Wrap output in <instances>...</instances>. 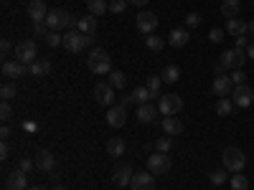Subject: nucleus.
<instances>
[{
  "label": "nucleus",
  "mask_w": 254,
  "mask_h": 190,
  "mask_svg": "<svg viewBox=\"0 0 254 190\" xmlns=\"http://www.w3.org/2000/svg\"><path fill=\"white\" fill-rule=\"evenodd\" d=\"M92 41H94V36H84L81 31L71 28V31L64 33V48L69 53H81L87 46H92Z\"/></svg>",
  "instance_id": "f257e3e1"
},
{
  "label": "nucleus",
  "mask_w": 254,
  "mask_h": 190,
  "mask_svg": "<svg viewBox=\"0 0 254 190\" xmlns=\"http://www.w3.org/2000/svg\"><path fill=\"white\" fill-rule=\"evenodd\" d=\"M44 23L51 28V31H61V28H74L79 20H74V15L69 13V10H64V8H54V10H49V15H46V20Z\"/></svg>",
  "instance_id": "f03ea898"
},
{
  "label": "nucleus",
  "mask_w": 254,
  "mask_h": 190,
  "mask_svg": "<svg viewBox=\"0 0 254 190\" xmlns=\"http://www.w3.org/2000/svg\"><path fill=\"white\" fill-rule=\"evenodd\" d=\"M244 61H247V51H239V48H229L221 53L219 58V66H216V74H224L226 69H242L244 66Z\"/></svg>",
  "instance_id": "7ed1b4c3"
},
{
  "label": "nucleus",
  "mask_w": 254,
  "mask_h": 190,
  "mask_svg": "<svg viewBox=\"0 0 254 190\" xmlns=\"http://www.w3.org/2000/svg\"><path fill=\"white\" fill-rule=\"evenodd\" d=\"M87 63H89L92 74H97V76H104V74L112 71V58H110V53L104 51V48H94V51L89 53Z\"/></svg>",
  "instance_id": "20e7f679"
},
{
  "label": "nucleus",
  "mask_w": 254,
  "mask_h": 190,
  "mask_svg": "<svg viewBox=\"0 0 254 190\" xmlns=\"http://www.w3.org/2000/svg\"><path fill=\"white\" fill-rule=\"evenodd\" d=\"M221 162H224L226 170L234 175V173H242V170H244L247 157H244V152L239 150V147H226V150L221 152Z\"/></svg>",
  "instance_id": "39448f33"
},
{
  "label": "nucleus",
  "mask_w": 254,
  "mask_h": 190,
  "mask_svg": "<svg viewBox=\"0 0 254 190\" xmlns=\"http://www.w3.org/2000/svg\"><path fill=\"white\" fill-rule=\"evenodd\" d=\"M36 56H38L36 41L23 38V41H18V44H15V61H20V63H33Z\"/></svg>",
  "instance_id": "423d86ee"
},
{
  "label": "nucleus",
  "mask_w": 254,
  "mask_h": 190,
  "mask_svg": "<svg viewBox=\"0 0 254 190\" xmlns=\"http://www.w3.org/2000/svg\"><path fill=\"white\" fill-rule=\"evenodd\" d=\"M158 109H160L163 117H176V114L183 109V99H181L178 94H165V96H160V101H158Z\"/></svg>",
  "instance_id": "0eeeda50"
},
{
  "label": "nucleus",
  "mask_w": 254,
  "mask_h": 190,
  "mask_svg": "<svg viewBox=\"0 0 254 190\" xmlns=\"http://www.w3.org/2000/svg\"><path fill=\"white\" fill-rule=\"evenodd\" d=\"M147 170H150L153 175H165L168 170H171V157H168L165 152H155L147 157Z\"/></svg>",
  "instance_id": "6e6552de"
},
{
  "label": "nucleus",
  "mask_w": 254,
  "mask_h": 190,
  "mask_svg": "<svg viewBox=\"0 0 254 190\" xmlns=\"http://www.w3.org/2000/svg\"><path fill=\"white\" fill-rule=\"evenodd\" d=\"M231 101H234V107H239V109L249 107L254 101V89L247 87V84H239V87H234V92H231Z\"/></svg>",
  "instance_id": "1a4fd4ad"
},
{
  "label": "nucleus",
  "mask_w": 254,
  "mask_h": 190,
  "mask_svg": "<svg viewBox=\"0 0 254 190\" xmlns=\"http://www.w3.org/2000/svg\"><path fill=\"white\" fill-rule=\"evenodd\" d=\"M155 28H158V13H150V10L137 13V31L140 33L150 36V33H155Z\"/></svg>",
  "instance_id": "9d476101"
},
{
  "label": "nucleus",
  "mask_w": 254,
  "mask_h": 190,
  "mask_svg": "<svg viewBox=\"0 0 254 190\" xmlns=\"http://www.w3.org/2000/svg\"><path fill=\"white\" fill-rule=\"evenodd\" d=\"M94 99L102 107H115V89L110 84H97L94 87Z\"/></svg>",
  "instance_id": "9b49d317"
},
{
  "label": "nucleus",
  "mask_w": 254,
  "mask_h": 190,
  "mask_svg": "<svg viewBox=\"0 0 254 190\" xmlns=\"http://www.w3.org/2000/svg\"><path fill=\"white\" fill-rule=\"evenodd\" d=\"M130 188L132 190H155V175L150 170H147V173H135Z\"/></svg>",
  "instance_id": "f8f14e48"
},
{
  "label": "nucleus",
  "mask_w": 254,
  "mask_h": 190,
  "mask_svg": "<svg viewBox=\"0 0 254 190\" xmlns=\"http://www.w3.org/2000/svg\"><path fill=\"white\" fill-rule=\"evenodd\" d=\"M125 122H127V107H125V104H115V107H110L107 124L117 130V127H125Z\"/></svg>",
  "instance_id": "ddd939ff"
},
{
  "label": "nucleus",
  "mask_w": 254,
  "mask_h": 190,
  "mask_svg": "<svg viewBox=\"0 0 254 190\" xmlns=\"http://www.w3.org/2000/svg\"><path fill=\"white\" fill-rule=\"evenodd\" d=\"M5 188H8V190H26V188H28V173L13 170V173L5 178Z\"/></svg>",
  "instance_id": "4468645a"
},
{
  "label": "nucleus",
  "mask_w": 254,
  "mask_h": 190,
  "mask_svg": "<svg viewBox=\"0 0 254 190\" xmlns=\"http://www.w3.org/2000/svg\"><path fill=\"white\" fill-rule=\"evenodd\" d=\"M214 92L219 94V99H221V96H231V92H234V81H231V76L216 74V79H214Z\"/></svg>",
  "instance_id": "2eb2a0df"
},
{
  "label": "nucleus",
  "mask_w": 254,
  "mask_h": 190,
  "mask_svg": "<svg viewBox=\"0 0 254 190\" xmlns=\"http://www.w3.org/2000/svg\"><path fill=\"white\" fill-rule=\"evenodd\" d=\"M36 167H38L41 173L51 175V173H54V167H56V157H54L49 150H41V152L36 155Z\"/></svg>",
  "instance_id": "dca6fc26"
},
{
  "label": "nucleus",
  "mask_w": 254,
  "mask_h": 190,
  "mask_svg": "<svg viewBox=\"0 0 254 190\" xmlns=\"http://www.w3.org/2000/svg\"><path fill=\"white\" fill-rule=\"evenodd\" d=\"M28 15H31L33 23H44L46 15H49V8H46L44 0H31L28 3Z\"/></svg>",
  "instance_id": "f3484780"
},
{
  "label": "nucleus",
  "mask_w": 254,
  "mask_h": 190,
  "mask_svg": "<svg viewBox=\"0 0 254 190\" xmlns=\"http://www.w3.org/2000/svg\"><path fill=\"white\" fill-rule=\"evenodd\" d=\"M28 69H26V63H20V61H5L3 63V76L5 79H20V76H26Z\"/></svg>",
  "instance_id": "a211bd4d"
},
{
  "label": "nucleus",
  "mask_w": 254,
  "mask_h": 190,
  "mask_svg": "<svg viewBox=\"0 0 254 190\" xmlns=\"http://www.w3.org/2000/svg\"><path fill=\"white\" fill-rule=\"evenodd\" d=\"M188 41H190V31L188 28H173L171 33H168V44L176 46V48H183Z\"/></svg>",
  "instance_id": "6ab92c4d"
},
{
  "label": "nucleus",
  "mask_w": 254,
  "mask_h": 190,
  "mask_svg": "<svg viewBox=\"0 0 254 190\" xmlns=\"http://www.w3.org/2000/svg\"><path fill=\"white\" fill-rule=\"evenodd\" d=\"M28 74L41 79V76H49L51 74V61L49 58H36L33 63H28Z\"/></svg>",
  "instance_id": "aec40b11"
},
{
  "label": "nucleus",
  "mask_w": 254,
  "mask_h": 190,
  "mask_svg": "<svg viewBox=\"0 0 254 190\" xmlns=\"http://www.w3.org/2000/svg\"><path fill=\"white\" fill-rule=\"evenodd\" d=\"M163 132L168 135V137H178L181 132H183V124H181V119L178 117H163Z\"/></svg>",
  "instance_id": "412c9836"
},
{
  "label": "nucleus",
  "mask_w": 254,
  "mask_h": 190,
  "mask_svg": "<svg viewBox=\"0 0 254 190\" xmlns=\"http://www.w3.org/2000/svg\"><path fill=\"white\" fill-rule=\"evenodd\" d=\"M239 10H242V0H221V15L226 20L239 18Z\"/></svg>",
  "instance_id": "4be33fe9"
},
{
  "label": "nucleus",
  "mask_w": 254,
  "mask_h": 190,
  "mask_svg": "<svg viewBox=\"0 0 254 190\" xmlns=\"http://www.w3.org/2000/svg\"><path fill=\"white\" fill-rule=\"evenodd\" d=\"M132 167L130 165H122V167H117V170H115V185L117 188H125V185H130L132 183Z\"/></svg>",
  "instance_id": "5701e85b"
},
{
  "label": "nucleus",
  "mask_w": 254,
  "mask_h": 190,
  "mask_svg": "<svg viewBox=\"0 0 254 190\" xmlns=\"http://www.w3.org/2000/svg\"><path fill=\"white\" fill-rule=\"evenodd\" d=\"M158 107H153V104H140L137 107V119L140 122H145V124H150V122H155L158 119Z\"/></svg>",
  "instance_id": "b1692460"
},
{
  "label": "nucleus",
  "mask_w": 254,
  "mask_h": 190,
  "mask_svg": "<svg viewBox=\"0 0 254 190\" xmlns=\"http://www.w3.org/2000/svg\"><path fill=\"white\" fill-rule=\"evenodd\" d=\"M76 31H81L84 36H94V31H97V18H94V15H84V18H79Z\"/></svg>",
  "instance_id": "393cba45"
},
{
  "label": "nucleus",
  "mask_w": 254,
  "mask_h": 190,
  "mask_svg": "<svg viewBox=\"0 0 254 190\" xmlns=\"http://www.w3.org/2000/svg\"><path fill=\"white\" fill-rule=\"evenodd\" d=\"M226 33H231L234 38L247 36V23H244L242 18H231V20H226Z\"/></svg>",
  "instance_id": "a878e982"
},
{
  "label": "nucleus",
  "mask_w": 254,
  "mask_h": 190,
  "mask_svg": "<svg viewBox=\"0 0 254 190\" xmlns=\"http://www.w3.org/2000/svg\"><path fill=\"white\" fill-rule=\"evenodd\" d=\"M107 152H110V157H122L125 155V140L122 137H112L107 142Z\"/></svg>",
  "instance_id": "bb28decb"
},
{
  "label": "nucleus",
  "mask_w": 254,
  "mask_h": 190,
  "mask_svg": "<svg viewBox=\"0 0 254 190\" xmlns=\"http://www.w3.org/2000/svg\"><path fill=\"white\" fill-rule=\"evenodd\" d=\"M231 112H234V101H231L229 96H221V99L216 101V114H219V117H229Z\"/></svg>",
  "instance_id": "cd10ccee"
},
{
  "label": "nucleus",
  "mask_w": 254,
  "mask_h": 190,
  "mask_svg": "<svg viewBox=\"0 0 254 190\" xmlns=\"http://www.w3.org/2000/svg\"><path fill=\"white\" fill-rule=\"evenodd\" d=\"M160 76H163V81H165V84H176V81L181 79V69L176 66V63H171V66H165V69H163V74H160Z\"/></svg>",
  "instance_id": "c85d7f7f"
},
{
  "label": "nucleus",
  "mask_w": 254,
  "mask_h": 190,
  "mask_svg": "<svg viewBox=\"0 0 254 190\" xmlns=\"http://www.w3.org/2000/svg\"><path fill=\"white\" fill-rule=\"evenodd\" d=\"M107 84H110L112 89H125V84H127V76H125L122 71L112 69V71H110V81H107Z\"/></svg>",
  "instance_id": "c756f323"
},
{
  "label": "nucleus",
  "mask_w": 254,
  "mask_h": 190,
  "mask_svg": "<svg viewBox=\"0 0 254 190\" xmlns=\"http://www.w3.org/2000/svg\"><path fill=\"white\" fill-rule=\"evenodd\" d=\"M87 10H89V15H102L104 10H110V5L104 3V0H87Z\"/></svg>",
  "instance_id": "7c9ffc66"
},
{
  "label": "nucleus",
  "mask_w": 254,
  "mask_h": 190,
  "mask_svg": "<svg viewBox=\"0 0 254 190\" xmlns=\"http://www.w3.org/2000/svg\"><path fill=\"white\" fill-rule=\"evenodd\" d=\"M229 185H231V190H249V180L242 175V173H234L229 178Z\"/></svg>",
  "instance_id": "2f4dec72"
},
{
  "label": "nucleus",
  "mask_w": 254,
  "mask_h": 190,
  "mask_svg": "<svg viewBox=\"0 0 254 190\" xmlns=\"http://www.w3.org/2000/svg\"><path fill=\"white\" fill-rule=\"evenodd\" d=\"M132 96H135V101H137V104H150V99H153V92L147 89V87H137V89L132 92Z\"/></svg>",
  "instance_id": "473e14b6"
},
{
  "label": "nucleus",
  "mask_w": 254,
  "mask_h": 190,
  "mask_svg": "<svg viewBox=\"0 0 254 190\" xmlns=\"http://www.w3.org/2000/svg\"><path fill=\"white\" fill-rule=\"evenodd\" d=\"M145 46L150 48V51H155V53H158V51H163V46H165V41H163L160 36H153V33H150V36L145 38Z\"/></svg>",
  "instance_id": "72a5a7b5"
},
{
  "label": "nucleus",
  "mask_w": 254,
  "mask_h": 190,
  "mask_svg": "<svg viewBox=\"0 0 254 190\" xmlns=\"http://www.w3.org/2000/svg\"><path fill=\"white\" fill-rule=\"evenodd\" d=\"M155 150H158V152H165V155H168V152L173 150V140L168 137V135H165V137H158V140H155Z\"/></svg>",
  "instance_id": "f704fd0d"
},
{
  "label": "nucleus",
  "mask_w": 254,
  "mask_h": 190,
  "mask_svg": "<svg viewBox=\"0 0 254 190\" xmlns=\"http://www.w3.org/2000/svg\"><path fill=\"white\" fill-rule=\"evenodd\" d=\"M208 178H211V183H214V185H224L229 180V170H226V167H224V170H214Z\"/></svg>",
  "instance_id": "c9c22d12"
},
{
  "label": "nucleus",
  "mask_w": 254,
  "mask_h": 190,
  "mask_svg": "<svg viewBox=\"0 0 254 190\" xmlns=\"http://www.w3.org/2000/svg\"><path fill=\"white\" fill-rule=\"evenodd\" d=\"M46 44H49L51 48H56V46H64V36H61L59 31H49V36H46Z\"/></svg>",
  "instance_id": "e433bc0d"
},
{
  "label": "nucleus",
  "mask_w": 254,
  "mask_h": 190,
  "mask_svg": "<svg viewBox=\"0 0 254 190\" xmlns=\"http://www.w3.org/2000/svg\"><path fill=\"white\" fill-rule=\"evenodd\" d=\"M145 87L153 92V96H158V92H160V87H163V76H150V79H147V84H145Z\"/></svg>",
  "instance_id": "4c0bfd02"
},
{
  "label": "nucleus",
  "mask_w": 254,
  "mask_h": 190,
  "mask_svg": "<svg viewBox=\"0 0 254 190\" xmlns=\"http://www.w3.org/2000/svg\"><path fill=\"white\" fill-rule=\"evenodd\" d=\"M0 96H3V101H10L13 96H18V92H15L13 84H3V89H0Z\"/></svg>",
  "instance_id": "58836bf2"
},
{
  "label": "nucleus",
  "mask_w": 254,
  "mask_h": 190,
  "mask_svg": "<svg viewBox=\"0 0 254 190\" xmlns=\"http://www.w3.org/2000/svg\"><path fill=\"white\" fill-rule=\"evenodd\" d=\"M201 26V15L198 13H188L186 15V28L190 31V28H198Z\"/></svg>",
  "instance_id": "ea45409f"
},
{
  "label": "nucleus",
  "mask_w": 254,
  "mask_h": 190,
  "mask_svg": "<svg viewBox=\"0 0 254 190\" xmlns=\"http://www.w3.org/2000/svg\"><path fill=\"white\" fill-rule=\"evenodd\" d=\"M36 167V160H31V157H20V162H18V170H23V173H31Z\"/></svg>",
  "instance_id": "a19ab883"
},
{
  "label": "nucleus",
  "mask_w": 254,
  "mask_h": 190,
  "mask_svg": "<svg viewBox=\"0 0 254 190\" xmlns=\"http://www.w3.org/2000/svg\"><path fill=\"white\" fill-rule=\"evenodd\" d=\"M229 76H231V81H234V87H239V84H244V81H247V74H244L242 69H234Z\"/></svg>",
  "instance_id": "79ce46f5"
},
{
  "label": "nucleus",
  "mask_w": 254,
  "mask_h": 190,
  "mask_svg": "<svg viewBox=\"0 0 254 190\" xmlns=\"http://www.w3.org/2000/svg\"><path fill=\"white\" fill-rule=\"evenodd\" d=\"M127 5H130V3H127V0H112V3H110V10L117 15V13H122Z\"/></svg>",
  "instance_id": "37998d69"
},
{
  "label": "nucleus",
  "mask_w": 254,
  "mask_h": 190,
  "mask_svg": "<svg viewBox=\"0 0 254 190\" xmlns=\"http://www.w3.org/2000/svg\"><path fill=\"white\" fill-rule=\"evenodd\" d=\"M13 117V109H10V104L8 101H3V104H0V119H3V122H8Z\"/></svg>",
  "instance_id": "c03bdc74"
},
{
  "label": "nucleus",
  "mask_w": 254,
  "mask_h": 190,
  "mask_svg": "<svg viewBox=\"0 0 254 190\" xmlns=\"http://www.w3.org/2000/svg\"><path fill=\"white\" fill-rule=\"evenodd\" d=\"M208 41H211V44H221V41H224V31L221 28H214V31L208 33Z\"/></svg>",
  "instance_id": "a18cd8bd"
},
{
  "label": "nucleus",
  "mask_w": 254,
  "mask_h": 190,
  "mask_svg": "<svg viewBox=\"0 0 254 190\" xmlns=\"http://www.w3.org/2000/svg\"><path fill=\"white\" fill-rule=\"evenodd\" d=\"M49 31H51V28H49L46 23H33V33H36V36H49Z\"/></svg>",
  "instance_id": "49530a36"
},
{
  "label": "nucleus",
  "mask_w": 254,
  "mask_h": 190,
  "mask_svg": "<svg viewBox=\"0 0 254 190\" xmlns=\"http://www.w3.org/2000/svg\"><path fill=\"white\" fill-rule=\"evenodd\" d=\"M247 46H249L247 36H239V38H237V46H234V48H239V51H247Z\"/></svg>",
  "instance_id": "de8ad7c7"
},
{
  "label": "nucleus",
  "mask_w": 254,
  "mask_h": 190,
  "mask_svg": "<svg viewBox=\"0 0 254 190\" xmlns=\"http://www.w3.org/2000/svg\"><path fill=\"white\" fill-rule=\"evenodd\" d=\"M8 155H10V150H8V142L3 140V144H0V160H8Z\"/></svg>",
  "instance_id": "09e8293b"
},
{
  "label": "nucleus",
  "mask_w": 254,
  "mask_h": 190,
  "mask_svg": "<svg viewBox=\"0 0 254 190\" xmlns=\"http://www.w3.org/2000/svg\"><path fill=\"white\" fill-rule=\"evenodd\" d=\"M10 48H13V46H10V41H8V38L0 41V51H3V53H10Z\"/></svg>",
  "instance_id": "8fccbe9b"
},
{
  "label": "nucleus",
  "mask_w": 254,
  "mask_h": 190,
  "mask_svg": "<svg viewBox=\"0 0 254 190\" xmlns=\"http://www.w3.org/2000/svg\"><path fill=\"white\" fill-rule=\"evenodd\" d=\"M127 3H130V5H135V8H145L147 3H150V0H127Z\"/></svg>",
  "instance_id": "3c124183"
},
{
  "label": "nucleus",
  "mask_w": 254,
  "mask_h": 190,
  "mask_svg": "<svg viewBox=\"0 0 254 190\" xmlns=\"http://www.w3.org/2000/svg\"><path fill=\"white\" fill-rule=\"evenodd\" d=\"M23 130H26V132H36L38 124H36V122H23Z\"/></svg>",
  "instance_id": "603ef678"
},
{
  "label": "nucleus",
  "mask_w": 254,
  "mask_h": 190,
  "mask_svg": "<svg viewBox=\"0 0 254 190\" xmlns=\"http://www.w3.org/2000/svg\"><path fill=\"white\" fill-rule=\"evenodd\" d=\"M0 137H3V140H8V137H10V127H8V124L0 127Z\"/></svg>",
  "instance_id": "864d4df0"
},
{
  "label": "nucleus",
  "mask_w": 254,
  "mask_h": 190,
  "mask_svg": "<svg viewBox=\"0 0 254 190\" xmlns=\"http://www.w3.org/2000/svg\"><path fill=\"white\" fill-rule=\"evenodd\" d=\"M247 58H254V41L247 46Z\"/></svg>",
  "instance_id": "5fc2aeb1"
},
{
  "label": "nucleus",
  "mask_w": 254,
  "mask_h": 190,
  "mask_svg": "<svg viewBox=\"0 0 254 190\" xmlns=\"http://www.w3.org/2000/svg\"><path fill=\"white\" fill-rule=\"evenodd\" d=\"M247 36H254V20H252V23H247Z\"/></svg>",
  "instance_id": "6e6d98bb"
},
{
  "label": "nucleus",
  "mask_w": 254,
  "mask_h": 190,
  "mask_svg": "<svg viewBox=\"0 0 254 190\" xmlns=\"http://www.w3.org/2000/svg\"><path fill=\"white\" fill-rule=\"evenodd\" d=\"M51 190H66V188H64V185H54Z\"/></svg>",
  "instance_id": "4d7b16f0"
},
{
  "label": "nucleus",
  "mask_w": 254,
  "mask_h": 190,
  "mask_svg": "<svg viewBox=\"0 0 254 190\" xmlns=\"http://www.w3.org/2000/svg\"><path fill=\"white\" fill-rule=\"evenodd\" d=\"M31 190H46V188H41V185H36V188H31Z\"/></svg>",
  "instance_id": "13d9d810"
},
{
  "label": "nucleus",
  "mask_w": 254,
  "mask_h": 190,
  "mask_svg": "<svg viewBox=\"0 0 254 190\" xmlns=\"http://www.w3.org/2000/svg\"><path fill=\"white\" fill-rule=\"evenodd\" d=\"M252 5H254V0H252Z\"/></svg>",
  "instance_id": "bf43d9fd"
}]
</instances>
